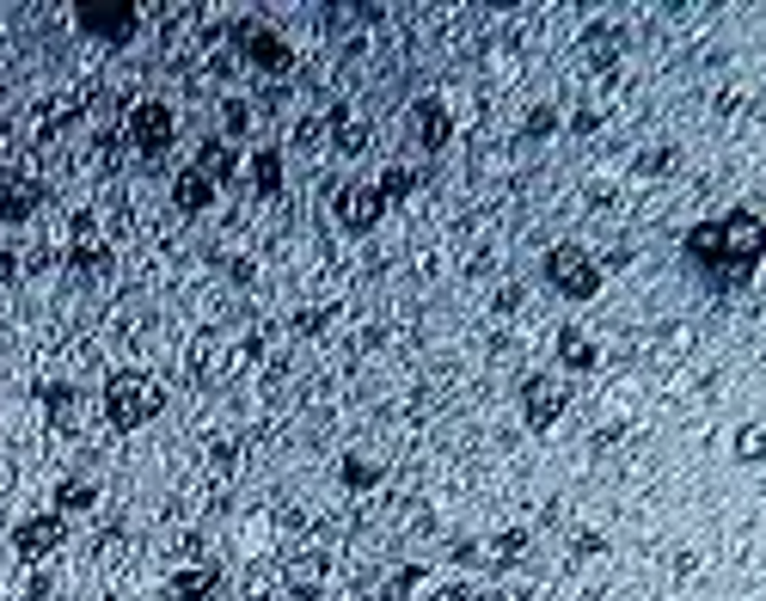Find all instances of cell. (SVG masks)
<instances>
[{"mask_svg":"<svg viewBox=\"0 0 766 601\" xmlns=\"http://www.w3.org/2000/svg\"><path fill=\"white\" fill-rule=\"evenodd\" d=\"M760 215L748 209H729L717 215V221H700V228H687V240H681V252L693 258V265L705 270L712 282H724V289H742V282H754V265H760Z\"/></svg>","mask_w":766,"mask_h":601,"instance_id":"obj_1","label":"cell"},{"mask_svg":"<svg viewBox=\"0 0 766 601\" xmlns=\"http://www.w3.org/2000/svg\"><path fill=\"white\" fill-rule=\"evenodd\" d=\"M159 412H166V387H159L154 374L117 369L105 381V417H111V429H142V424H154Z\"/></svg>","mask_w":766,"mask_h":601,"instance_id":"obj_2","label":"cell"},{"mask_svg":"<svg viewBox=\"0 0 766 601\" xmlns=\"http://www.w3.org/2000/svg\"><path fill=\"white\" fill-rule=\"evenodd\" d=\"M546 282H552L565 301H594V294H601V265H594L582 246H552V252H546Z\"/></svg>","mask_w":766,"mask_h":601,"instance_id":"obj_3","label":"cell"},{"mask_svg":"<svg viewBox=\"0 0 766 601\" xmlns=\"http://www.w3.org/2000/svg\"><path fill=\"white\" fill-rule=\"evenodd\" d=\"M74 25L86 31V38H99V43H130L135 31H142V7L135 0H105V7H74Z\"/></svg>","mask_w":766,"mask_h":601,"instance_id":"obj_4","label":"cell"},{"mask_svg":"<svg viewBox=\"0 0 766 601\" xmlns=\"http://www.w3.org/2000/svg\"><path fill=\"white\" fill-rule=\"evenodd\" d=\"M173 135H178V117H173V105H159V99H142V105L130 111V142H135V154H147V160H159V154L173 147Z\"/></svg>","mask_w":766,"mask_h":601,"instance_id":"obj_5","label":"cell"},{"mask_svg":"<svg viewBox=\"0 0 766 601\" xmlns=\"http://www.w3.org/2000/svg\"><path fill=\"white\" fill-rule=\"evenodd\" d=\"M239 55H246V68H258V74H270V81H282V74L294 68L289 38L270 31V25H246V31H239Z\"/></svg>","mask_w":766,"mask_h":601,"instance_id":"obj_6","label":"cell"},{"mask_svg":"<svg viewBox=\"0 0 766 601\" xmlns=\"http://www.w3.org/2000/svg\"><path fill=\"white\" fill-rule=\"evenodd\" d=\"M43 209V178L31 166H0V221H31Z\"/></svg>","mask_w":766,"mask_h":601,"instance_id":"obj_7","label":"cell"},{"mask_svg":"<svg viewBox=\"0 0 766 601\" xmlns=\"http://www.w3.org/2000/svg\"><path fill=\"white\" fill-rule=\"evenodd\" d=\"M521 417H528V429H552L565 417V381L558 374H528L521 381Z\"/></svg>","mask_w":766,"mask_h":601,"instance_id":"obj_8","label":"cell"},{"mask_svg":"<svg viewBox=\"0 0 766 601\" xmlns=\"http://www.w3.org/2000/svg\"><path fill=\"white\" fill-rule=\"evenodd\" d=\"M68 540V516L62 509H43V516H25L13 528V547H19V559H50L55 547Z\"/></svg>","mask_w":766,"mask_h":601,"instance_id":"obj_9","label":"cell"},{"mask_svg":"<svg viewBox=\"0 0 766 601\" xmlns=\"http://www.w3.org/2000/svg\"><path fill=\"white\" fill-rule=\"evenodd\" d=\"M331 209H338V228H344V234H374V221L386 215V203H381V190H374V185H344Z\"/></svg>","mask_w":766,"mask_h":601,"instance_id":"obj_10","label":"cell"},{"mask_svg":"<svg viewBox=\"0 0 766 601\" xmlns=\"http://www.w3.org/2000/svg\"><path fill=\"white\" fill-rule=\"evenodd\" d=\"M68 265L86 270V277L111 270V246L99 240V221H93V215H74V234H68Z\"/></svg>","mask_w":766,"mask_h":601,"instance_id":"obj_11","label":"cell"},{"mask_svg":"<svg viewBox=\"0 0 766 601\" xmlns=\"http://www.w3.org/2000/svg\"><path fill=\"white\" fill-rule=\"evenodd\" d=\"M411 129H417V142L436 154V147H448V135H454V123H448V105L442 99H417L411 105Z\"/></svg>","mask_w":766,"mask_h":601,"instance_id":"obj_12","label":"cell"},{"mask_svg":"<svg viewBox=\"0 0 766 601\" xmlns=\"http://www.w3.org/2000/svg\"><path fill=\"white\" fill-rule=\"evenodd\" d=\"M215 589H221V564L215 559H197L173 577V601H209Z\"/></svg>","mask_w":766,"mask_h":601,"instance_id":"obj_13","label":"cell"},{"mask_svg":"<svg viewBox=\"0 0 766 601\" xmlns=\"http://www.w3.org/2000/svg\"><path fill=\"white\" fill-rule=\"evenodd\" d=\"M282 583H289V601H319V589H325V559H319V552H301V559H289Z\"/></svg>","mask_w":766,"mask_h":601,"instance_id":"obj_14","label":"cell"},{"mask_svg":"<svg viewBox=\"0 0 766 601\" xmlns=\"http://www.w3.org/2000/svg\"><path fill=\"white\" fill-rule=\"evenodd\" d=\"M209 203H215V185L197 173V166H185V173L173 178V209H178V215H203Z\"/></svg>","mask_w":766,"mask_h":601,"instance_id":"obj_15","label":"cell"},{"mask_svg":"<svg viewBox=\"0 0 766 601\" xmlns=\"http://www.w3.org/2000/svg\"><path fill=\"white\" fill-rule=\"evenodd\" d=\"M558 362H565V369H577V374H589V369H601V350H594L589 332L565 325V332H558Z\"/></svg>","mask_w":766,"mask_h":601,"instance_id":"obj_16","label":"cell"},{"mask_svg":"<svg viewBox=\"0 0 766 601\" xmlns=\"http://www.w3.org/2000/svg\"><path fill=\"white\" fill-rule=\"evenodd\" d=\"M331 142H338V154L356 160L362 147H369V117H356L350 105H338V111H331Z\"/></svg>","mask_w":766,"mask_h":601,"instance_id":"obj_17","label":"cell"},{"mask_svg":"<svg viewBox=\"0 0 766 601\" xmlns=\"http://www.w3.org/2000/svg\"><path fill=\"white\" fill-rule=\"evenodd\" d=\"M234 142H221V135H215V142H203L197 147V173L209 178V185H227V178H234Z\"/></svg>","mask_w":766,"mask_h":601,"instance_id":"obj_18","label":"cell"},{"mask_svg":"<svg viewBox=\"0 0 766 601\" xmlns=\"http://www.w3.org/2000/svg\"><path fill=\"white\" fill-rule=\"evenodd\" d=\"M246 166H251V190H258V197H277L282 190V154L277 147H258Z\"/></svg>","mask_w":766,"mask_h":601,"instance_id":"obj_19","label":"cell"},{"mask_svg":"<svg viewBox=\"0 0 766 601\" xmlns=\"http://www.w3.org/2000/svg\"><path fill=\"white\" fill-rule=\"evenodd\" d=\"M582 55H589V68H613V55H620V31H613V25H589Z\"/></svg>","mask_w":766,"mask_h":601,"instance_id":"obj_20","label":"cell"},{"mask_svg":"<svg viewBox=\"0 0 766 601\" xmlns=\"http://www.w3.org/2000/svg\"><path fill=\"white\" fill-rule=\"evenodd\" d=\"M374 190H381V203H386V209H393V203H405L411 190H417V166H386V173H381V185H374Z\"/></svg>","mask_w":766,"mask_h":601,"instance_id":"obj_21","label":"cell"},{"mask_svg":"<svg viewBox=\"0 0 766 601\" xmlns=\"http://www.w3.org/2000/svg\"><path fill=\"white\" fill-rule=\"evenodd\" d=\"M381 460H369V455H344V467H338V479L350 485V491H369V485H381Z\"/></svg>","mask_w":766,"mask_h":601,"instance_id":"obj_22","label":"cell"},{"mask_svg":"<svg viewBox=\"0 0 766 601\" xmlns=\"http://www.w3.org/2000/svg\"><path fill=\"white\" fill-rule=\"evenodd\" d=\"M38 400L50 405V417H55V424H62V429H74V405H80V393H74V387H62V381H50V387H38Z\"/></svg>","mask_w":766,"mask_h":601,"instance_id":"obj_23","label":"cell"},{"mask_svg":"<svg viewBox=\"0 0 766 601\" xmlns=\"http://www.w3.org/2000/svg\"><path fill=\"white\" fill-rule=\"evenodd\" d=\"M99 504V485L93 479H62L55 485V509H93Z\"/></svg>","mask_w":766,"mask_h":601,"instance_id":"obj_24","label":"cell"},{"mask_svg":"<svg viewBox=\"0 0 766 601\" xmlns=\"http://www.w3.org/2000/svg\"><path fill=\"white\" fill-rule=\"evenodd\" d=\"M552 129H558V111H552V105H534L528 123H521V135H534V142H546Z\"/></svg>","mask_w":766,"mask_h":601,"instance_id":"obj_25","label":"cell"},{"mask_svg":"<svg viewBox=\"0 0 766 601\" xmlns=\"http://www.w3.org/2000/svg\"><path fill=\"white\" fill-rule=\"evenodd\" d=\"M766 448V424H742L736 429V460H754Z\"/></svg>","mask_w":766,"mask_h":601,"instance_id":"obj_26","label":"cell"},{"mask_svg":"<svg viewBox=\"0 0 766 601\" xmlns=\"http://www.w3.org/2000/svg\"><path fill=\"white\" fill-rule=\"evenodd\" d=\"M331 135V117H301V129H294V147H319Z\"/></svg>","mask_w":766,"mask_h":601,"instance_id":"obj_27","label":"cell"},{"mask_svg":"<svg viewBox=\"0 0 766 601\" xmlns=\"http://www.w3.org/2000/svg\"><path fill=\"white\" fill-rule=\"evenodd\" d=\"M221 117H227V142L251 129V105H246V99H227V111H221Z\"/></svg>","mask_w":766,"mask_h":601,"instance_id":"obj_28","label":"cell"},{"mask_svg":"<svg viewBox=\"0 0 766 601\" xmlns=\"http://www.w3.org/2000/svg\"><path fill=\"white\" fill-rule=\"evenodd\" d=\"M674 166V147H650L644 160H638V173H669Z\"/></svg>","mask_w":766,"mask_h":601,"instance_id":"obj_29","label":"cell"},{"mask_svg":"<svg viewBox=\"0 0 766 601\" xmlns=\"http://www.w3.org/2000/svg\"><path fill=\"white\" fill-rule=\"evenodd\" d=\"M417 583H423V564H405V571L393 577V595H411Z\"/></svg>","mask_w":766,"mask_h":601,"instance_id":"obj_30","label":"cell"},{"mask_svg":"<svg viewBox=\"0 0 766 601\" xmlns=\"http://www.w3.org/2000/svg\"><path fill=\"white\" fill-rule=\"evenodd\" d=\"M19 282V252H0V289H13Z\"/></svg>","mask_w":766,"mask_h":601,"instance_id":"obj_31","label":"cell"},{"mask_svg":"<svg viewBox=\"0 0 766 601\" xmlns=\"http://www.w3.org/2000/svg\"><path fill=\"white\" fill-rule=\"evenodd\" d=\"M625 265H632V246H613V252L601 258V277H608V270H625Z\"/></svg>","mask_w":766,"mask_h":601,"instance_id":"obj_32","label":"cell"},{"mask_svg":"<svg viewBox=\"0 0 766 601\" xmlns=\"http://www.w3.org/2000/svg\"><path fill=\"white\" fill-rule=\"evenodd\" d=\"M570 129H577V135H594V129H601V111H577V117H570Z\"/></svg>","mask_w":766,"mask_h":601,"instance_id":"obj_33","label":"cell"},{"mask_svg":"<svg viewBox=\"0 0 766 601\" xmlns=\"http://www.w3.org/2000/svg\"><path fill=\"white\" fill-rule=\"evenodd\" d=\"M436 601H478V595H473V589H442Z\"/></svg>","mask_w":766,"mask_h":601,"instance_id":"obj_34","label":"cell"},{"mask_svg":"<svg viewBox=\"0 0 766 601\" xmlns=\"http://www.w3.org/2000/svg\"><path fill=\"white\" fill-rule=\"evenodd\" d=\"M7 479H13V467H7V460H0V485H7Z\"/></svg>","mask_w":766,"mask_h":601,"instance_id":"obj_35","label":"cell"}]
</instances>
